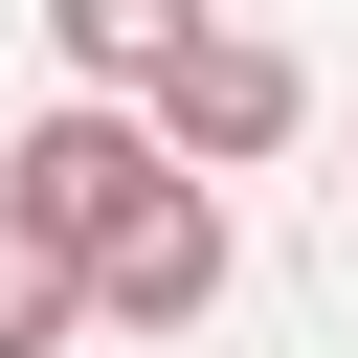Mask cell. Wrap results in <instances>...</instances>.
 Segmentation results:
<instances>
[{
    "label": "cell",
    "mask_w": 358,
    "mask_h": 358,
    "mask_svg": "<svg viewBox=\"0 0 358 358\" xmlns=\"http://www.w3.org/2000/svg\"><path fill=\"white\" fill-rule=\"evenodd\" d=\"M201 22H224V0H45V45H67V90H134V112L179 90V45H201Z\"/></svg>",
    "instance_id": "cell-4"
},
{
    "label": "cell",
    "mask_w": 358,
    "mask_h": 358,
    "mask_svg": "<svg viewBox=\"0 0 358 358\" xmlns=\"http://www.w3.org/2000/svg\"><path fill=\"white\" fill-rule=\"evenodd\" d=\"M291 112H313V67H291L268 22H201V45H179V90H157V134H179V157H224V179H246V157H291Z\"/></svg>",
    "instance_id": "cell-2"
},
{
    "label": "cell",
    "mask_w": 358,
    "mask_h": 358,
    "mask_svg": "<svg viewBox=\"0 0 358 358\" xmlns=\"http://www.w3.org/2000/svg\"><path fill=\"white\" fill-rule=\"evenodd\" d=\"M157 201H179V134H157L134 90H67V112H45L22 157H0V224H45L67 268H90V246H134Z\"/></svg>",
    "instance_id": "cell-1"
},
{
    "label": "cell",
    "mask_w": 358,
    "mask_h": 358,
    "mask_svg": "<svg viewBox=\"0 0 358 358\" xmlns=\"http://www.w3.org/2000/svg\"><path fill=\"white\" fill-rule=\"evenodd\" d=\"M67 336H90V268L45 224H0V358H67Z\"/></svg>",
    "instance_id": "cell-5"
},
{
    "label": "cell",
    "mask_w": 358,
    "mask_h": 358,
    "mask_svg": "<svg viewBox=\"0 0 358 358\" xmlns=\"http://www.w3.org/2000/svg\"><path fill=\"white\" fill-rule=\"evenodd\" d=\"M201 291H224V201H201V179H179L134 246H90V313H112V336H179Z\"/></svg>",
    "instance_id": "cell-3"
}]
</instances>
